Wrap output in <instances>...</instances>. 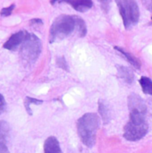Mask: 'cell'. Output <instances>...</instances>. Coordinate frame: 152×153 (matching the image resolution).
<instances>
[{
    "label": "cell",
    "mask_w": 152,
    "mask_h": 153,
    "mask_svg": "<svg viewBox=\"0 0 152 153\" xmlns=\"http://www.w3.org/2000/svg\"><path fill=\"white\" fill-rule=\"evenodd\" d=\"M10 135V126L4 121H0V153H9L8 140Z\"/></svg>",
    "instance_id": "8"
},
{
    "label": "cell",
    "mask_w": 152,
    "mask_h": 153,
    "mask_svg": "<svg viewBox=\"0 0 152 153\" xmlns=\"http://www.w3.org/2000/svg\"><path fill=\"white\" fill-rule=\"evenodd\" d=\"M42 100H36V99H32V98H30V97H26L25 100H24V106H25V108L27 110V112L29 113V115H31V111H30V104H35V105H40L42 104Z\"/></svg>",
    "instance_id": "16"
},
{
    "label": "cell",
    "mask_w": 152,
    "mask_h": 153,
    "mask_svg": "<svg viewBox=\"0 0 152 153\" xmlns=\"http://www.w3.org/2000/svg\"><path fill=\"white\" fill-rule=\"evenodd\" d=\"M151 19H152V17H151Z\"/></svg>",
    "instance_id": "22"
},
{
    "label": "cell",
    "mask_w": 152,
    "mask_h": 153,
    "mask_svg": "<svg viewBox=\"0 0 152 153\" xmlns=\"http://www.w3.org/2000/svg\"><path fill=\"white\" fill-rule=\"evenodd\" d=\"M114 48H115L116 50H117L118 52H120V53L124 56V57H125V58L133 65V66H134V67L137 68V69H141V62H140V60H139L136 56H134L133 54L127 52L125 49H124V48H122L115 47Z\"/></svg>",
    "instance_id": "12"
},
{
    "label": "cell",
    "mask_w": 152,
    "mask_h": 153,
    "mask_svg": "<svg viewBox=\"0 0 152 153\" xmlns=\"http://www.w3.org/2000/svg\"><path fill=\"white\" fill-rule=\"evenodd\" d=\"M100 119L97 114L87 113L78 119L77 129L78 134L82 143L89 148L94 146L96 135L99 127Z\"/></svg>",
    "instance_id": "1"
},
{
    "label": "cell",
    "mask_w": 152,
    "mask_h": 153,
    "mask_svg": "<svg viewBox=\"0 0 152 153\" xmlns=\"http://www.w3.org/2000/svg\"><path fill=\"white\" fill-rule=\"evenodd\" d=\"M99 112L100 114L101 119L103 120V122L105 124H107L110 121V117H111L110 110H109L108 107L107 106V104L101 100L99 101Z\"/></svg>",
    "instance_id": "13"
},
{
    "label": "cell",
    "mask_w": 152,
    "mask_h": 153,
    "mask_svg": "<svg viewBox=\"0 0 152 153\" xmlns=\"http://www.w3.org/2000/svg\"><path fill=\"white\" fill-rule=\"evenodd\" d=\"M75 21H76V30L81 37H84L87 33V27L84 22V21L78 16H75Z\"/></svg>",
    "instance_id": "15"
},
{
    "label": "cell",
    "mask_w": 152,
    "mask_h": 153,
    "mask_svg": "<svg viewBox=\"0 0 152 153\" xmlns=\"http://www.w3.org/2000/svg\"><path fill=\"white\" fill-rule=\"evenodd\" d=\"M14 7H15V5H14V4H12V5H10V6H8V7L3 8V9L1 10V12H0L1 16H9V15L11 14L12 11L14 9Z\"/></svg>",
    "instance_id": "18"
},
{
    "label": "cell",
    "mask_w": 152,
    "mask_h": 153,
    "mask_svg": "<svg viewBox=\"0 0 152 153\" xmlns=\"http://www.w3.org/2000/svg\"><path fill=\"white\" fill-rule=\"evenodd\" d=\"M140 84L142 86V91L145 94H149L152 96V81L146 76H142L140 79Z\"/></svg>",
    "instance_id": "14"
},
{
    "label": "cell",
    "mask_w": 152,
    "mask_h": 153,
    "mask_svg": "<svg viewBox=\"0 0 152 153\" xmlns=\"http://www.w3.org/2000/svg\"><path fill=\"white\" fill-rule=\"evenodd\" d=\"M44 153H62L59 142L55 136H49L45 141Z\"/></svg>",
    "instance_id": "9"
},
{
    "label": "cell",
    "mask_w": 152,
    "mask_h": 153,
    "mask_svg": "<svg viewBox=\"0 0 152 153\" xmlns=\"http://www.w3.org/2000/svg\"><path fill=\"white\" fill-rule=\"evenodd\" d=\"M147 6L149 7V9H150V10H152V1L149 2V3L147 4Z\"/></svg>",
    "instance_id": "21"
},
{
    "label": "cell",
    "mask_w": 152,
    "mask_h": 153,
    "mask_svg": "<svg viewBox=\"0 0 152 153\" xmlns=\"http://www.w3.org/2000/svg\"><path fill=\"white\" fill-rule=\"evenodd\" d=\"M117 68V73H118V76L126 83L131 84L133 80H134V74L132 71V69H130L129 67L126 66H123V65H116Z\"/></svg>",
    "instance_id": "10"
},
{
    "label": "cell",
    "mask_w": 152,
    "mask_h": 153,
    "mask_svg": "<svg viewBox=\"0 0 152 153\" xmlns=\"http://www.w3.org/2000/svg\"><path fill=\"white\" fill-rule=\"evenodd\" d=\"M56 64H57V66L65 70V71H68V65H67V63L65 59L64 56H61V57H58L56 59Z\"/></svg>",
    "instance_id": "17"
},
{
    "label": "cell",
    "mask_w": 152,
    "mask_h": 153,
    "mask_svg": "<svg viewBox=\"0 0 152 153\" xmlns=\"http://www.w3.org/2000/svg\"><path fill=\"white\" fill-rule=\"evenodd\" d=\"M27 33L26 31H23V30H21V31H18L14 34H13L9 39L4 44V48L8 49V50H15L20 45H22L26 37H27Z\"/></svg>",
    "instance_id": "7"
},
{
    "label": "cell",
    "mask_w": 152,
    "mask_h": 153,
    "mask_svg": "<svg viewBox=\"0 0 152 153\" xmlns=\"http://www.w3.org/2000/svg\"><path fill=\"white\" fill-rule=\"evenodd\" d=\"M148 124L145 115L130 113V120L124 128V137L127 141L136 142L142 139L148 133Z\"/></svg>",
    "instance_id": "2"
},
{
    "label": "cell",
    "mask_w": 152,
    "mask_h": 153,
    "mask_svg": "<svg viewBox=\"0 0 152 153\" xmlns=\"http://www.w3.org/2000/svg\"><path fill=\"white\" fill-rule=\"evenodd\" d=\"M67 3L70 4L73 7V9H75L77 12H81V13H84V12L90 10L93 5V3L90 0L68 1Z\"/></svg>",
    "instance_id": "11"
},
{
    "label": "cell",
    "mask_w": 152,
    "mask_h": 153,
    "mask_svg": "<svg viewBox=\"0 0 152 153\" xmlns=\"http://www.w3.org/2000/svg\"><path fill=\"white\" fill-rule=\"evenodd\" d=\"M76 29L75 16L61 14L56 18L50 28V43L68 37Z\"/></svg>",
    "instance_id": "3"
},
{
    "label": "cell",
    "mask_w": 152,
    "mask_h": 153,
    "mask_svg": "<svg viewBox=\"0 0 152 153\" xmlns=\"http://www.w3.org/2000/svg\"><path fill=\"white\" fill-rule=\"evenodd\" d=\"M33 24H42V21L39 19H33L30 21V25H33Z\"/></svg>",
    "instance_id": "20"
},
{
    "label": "cell",
    "mask_w": 152,
    "mask_h": 153,
    "mask_svg": "<svg viewBox=\"0 0 152 153\" xmlns=\"http://www.w3.org/2000/svg\"><path fill=\"white\" fill-rule=\"evenodd\" d=\"M41 52V42L39 39L31 33H27L24 42L22 44L21 56L22 59L29 63H34Z\"/></svg>",
    "instance_id": "5"
},
{
    "label": "cell",
    "mask_w": 152,
    "mask_h": 153,
    "mask_svg": "<svg viewBox=\"0 0 152 153\" xmlns=\"http://www.w3.org/2000/svg\"><path fill=\"white\" fill-rule=\"evenodd\" d=\"M5 109V100L2 94H0V114Z\"/></svg>",
    "instance_id": "19"
},
{
    "label": "cell",
    "mask_w": 152,
    "mask_h": 153,
    "mask_svg": "<svg viewBox=\"0 0 152 153\" xmlns=\"http://www.w3.org/2000/svg\"><path fill=\"white\" fill-rule=\"evenodd\" d=\"M128 108L130 113H138L145 115L147 112V106L144 100L134 93H132L128 97Z\"/></svg>",
    "instance_id": "6"
},
{
    "label": "cell",
    "mask_w": 152,
    "mask_h": 153,
    "mask_svg": "<svg viewBox=\"0 0 152 153\" xmlns=\"http://www.w3.org/2000/svg\"><path fill=\"white\" fill-rule=\"evenodd\" d=\"M116 3L123 18L125 28L129 30L136 25L140 19V9L137 3L133 0H120Z\"/></svg>",
    "instance_id": "4"
}]
</instances>
